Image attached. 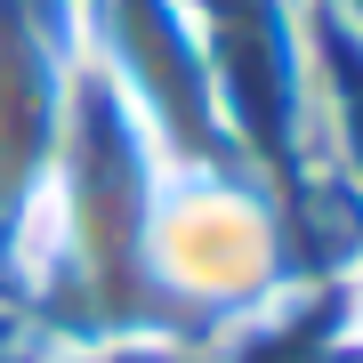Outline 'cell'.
Returning <instances> with one entry per match:
<instances>
[{"label": "cell", "mask_w": 363, "mask_h": 363, "mask_svg": "<svg viewBox=\"0 0 363 363\" xmlns=\"http://www.w3.org/2000/svg\"><path fill=\"white\" fill-rule=\"evenodd\" d=\"M283 274V226L267 218V202L234 178H154L145 194V226H138V283L178 307H259Z\"/></svg>", "instance_id": "6da1fadb"}]
</instances>
